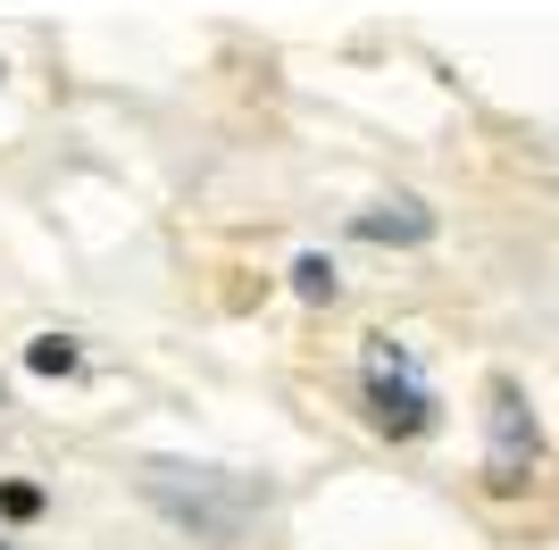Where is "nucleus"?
<instances>
[{
	"mask_svg": "<svg viewBox=\"0 0 559 550\" xmlns=\"http://www.w3.org/2000/svg\"><path fill=\"white\" fill-rule=\"evenodd\" d=\"M25 367H34V375H75L84 350H75L68 334H34V343H25Z\"/></svg>",
	"mask_w": 559,
	"mask_h": 550,
	"instance_id": "5",
	"label": "nucleus"
},
{
	"mask_svg": "<svg viewBox=\"0 0 559 550\" xmlns=\"http://www.w3.org/2000/svg\"><path fill=\"white\" fill-rule=\"evenodd\" d=\"M142 501L167 526H185L192 542H234L251 534V517L267 509V483L234 476V467H192V458H151L142 467Z\"/></svg>",
	"mask_w": 559,
	"mask_h": 550,
	"instance_id": "1",
	"label": "nucleus"
},
{
	"mask_svg": "<svg viewBox=\"0 0 559 550\" xmlns=\"http://www.w3.org/2000/svg\"><path fill=\"white\" fill-rule=\"evenodd\" d=\"M359 384H368V417L384 426V434H426V426H435V392L418 384V367H409L401 343L376 334L368 359H359Z\"/></svg>",
	"mask_w": 559,
	"mask_h": 550,
	"instance_id": "2",
	"label": "nucleus"
},
{
	"mask_svg": "<svg viewBox=\"0 0 559 550\" xmlns=\"http://www.w3.org/2000/svg\"><path fill=\"white\" fill-rule=\"evenodd\" d=\"M535 458H543V434H535V417H526V400H518V384H492V451H485V483H492V492H518Z\"/></svg>",
	"mask_w": 559,
	"mask_h": 550,
	"instance_id": "3",
	"label": "nucleus"
},
{
	"mask_svg": "<svg viewBox=\"0 0 559 550\" xmlns=\"http://www.w3.org/2000/svg\"><path fill=\"white\" fill-rule=\"evenodd\" d=\"M0 550H9V542H0Z\"/></svg>",
	"mask_w": 559,
	"mask_h": 550,
	"instance_id": "8",
	"label": "nucleus"
},
{
	"mask_svg": "<svg viewBox=\"0 0 559 550\" xmlns=\"http://www.w3.org/2000/svg\"><path fill=\"white\" fill-rule=\"evenodd\" d=\"M350 234L359 242H435V208L426 201H376L350 217Z\"/></svg>",
	"mask_w": 559,
	"mask_h": 550,
	"instance_id": "4",
	"label": "nucleus"
},
{
	"mask_svg": "<svg viewBox=\"0 0 559 550\" xmlns=\"http://www.w3.org/2000/svg\"><path fill=\"white\" fill-rule=\"evenodd\" d=\"M293 292H301V300H334V259L301 251V259H293Z\"/></svg>",
	"mask_w": 559,
	"mask_h": 550,
	"instance_id": "6",
	"label": "nucleus"
},
{
	"mask_svg": "<svg viewBox=\"0 0 559 550\" xmlns=\"http://www.w3.org/2000/svg\"><path fill=\"white\" fill-rule=\"evenodd\" d=\"M0 517H43V483H0Z\"/></svg>",
	"mask_w": 559,
	"mask_h": 550,
	"instance_id": "7",
	"label": "nucleus"
}]
</instances>
